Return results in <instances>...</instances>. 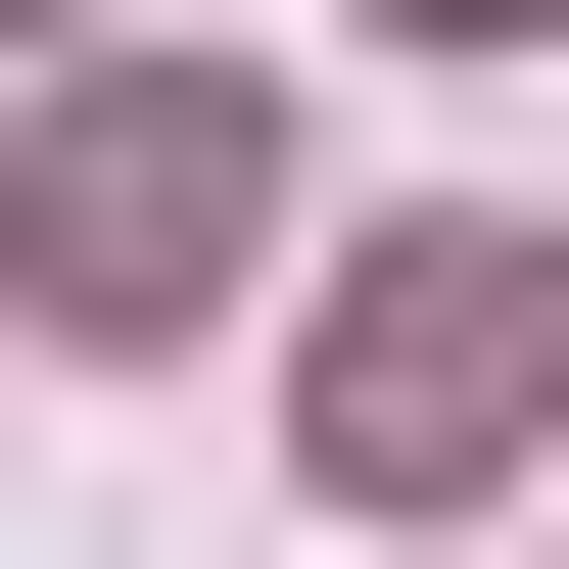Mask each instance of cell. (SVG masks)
<instances>
[{"label":"cell","instance_id":"cell-1","mask_svg":"<svg viewBox=\"0 0 569 569\" xmlns=\"http://www.w3.org/2000/svg\"><path fill=\"white\" fill-rule=\"evenodd\" d=\"M0 284H48V332H190V284H284V96H238V48H96V96L0 142Z\"/></svg>","mask_w":569,"mask_h":569},{"label":"cell","instance_id":"cell-2","mask_svg":"<svg viewBox=\"0 0 569 569\" xmlns=\"http://www.w3.org/2000/svg\"><path fill=\"white\" fill-rule=\"evenodd\" d=\"M332 475H380V522H427V475H522V238H427V284H332Z\"/></svg>","mask_w":569,"mask_h":569},{"label":"cell","instance_id":"cell-3","mask_svg":"<svg viewBox=\"0 0 569 569\" xmlns=\"http://www.w3.org/2000/svg\"><path fill=\"white\" fill-rule=\"evenodd\" d=\"M427 48H522V0H427Z\"/></svg>","mask_w":569,"mask_h":569}]
</instances>
